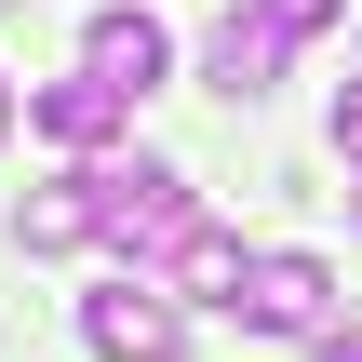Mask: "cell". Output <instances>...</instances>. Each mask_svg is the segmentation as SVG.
<instances>
[{"instance_id": "6da1fadb", "label": "cell", "mask_w": 362, "mask_h": 362, "mask_svg": "<svg viewBox=\"0 0 362 362\" xmlns=\"http://www.w3.org/2000/svg\"><path fill=\"white\" fill-rule=\"evenodd\" d=\"M94 202H107V242L134 255V282H148V269H175V242L202 228V202H188V175H175V161H94Z\"/></svg>"}, {"instance_id": "7a4b0ae2", "label": "cell", "mask_w": 362, "mask_h": 362, "mask_svg": "<svg viewBox=\"0 0 362 362\" xmlns=\"http://www.w3.org/2000/svg\"><path fill=\"white\" fill-rule=\"evenodd\" d=\"M242 322L322 349V336H336V269H322V255H255V269H242Z\"/></svg>"}, {"instance_id": "3957f363", "label": "cell", "mask_w": 362, "mask_h": 362, "mask_svg": "<svg viewBox=\"0 0 362 362\" xmlns=\"http://www.w3.org/2000/svg\"><path fill=\"white\" fill-rule=\"evenodd\" d=\"M81 336H94V362H175L188 349V309L161 282H107V296H81Z\"/></svg>"}, {"instance_id": "277c9868", "label": "cell", "mask_w": 362, "mask_h": 362, "mask_svg": "<svg viewBox=\"0 0 362 362\" xmlns=\"http://www.w3.org/2000/svg\"><path fill=\"white\" fill-rule=\"evenodd\" d=\"M282 54H296L282 0H255V13H215V27H202V81H215L228 107H255V94L282 81Z\"/></svg>"}, {"instance_id": "5b68a950", "label": "cell", "mask_w": 362, "mask_h": 362, "mask_svg": "<svg viewBox=\"0 0 362 362\" xmlns=\"http://www.w3.org/2000/svg\"><path fill=\"white\" fill-rule=\"evenodd\" d=\"M81 67H94L107 94H134V107H148V94H161V67H175V40H161V13H148V0H121V13H94V27H81Z\"/></svg>"}, {"instance_id": "8992f818", "label": "cell", "mask_w": 362, "mask_h": 362, "mask_svg": "<svg viewBox=\"0 0 362 362\" xmlns=\"http://www.w3.org/2000/svg\"><path fill=\"white\" fill-rule=\"evenodd\" d=\"M13 242H27V255H81V242H107V202H94V161H67L54 188H27V202H13Z\"/></svg>"}, {"instance_id": "52a82bcc", "label": "cell", "mask_w": 362, "mask_h": 362, "mask_svg": "<svg viewBox=\"0 0 362 362\" xmlns=\"http://www.w3.org/2000/svg\"><path fill=\"white\" fill-rule=\"evenodd\" d=\"M27 121H40L54 148H107V134L134 121V94H107V81L81 67V81H40V94H27Z\"/></svg>"}, {"instance_id": "ba28073f", "label": "cell", "mask_w": 362, "mask_h": 362, "mask_svg": "<svg viewBox=\"0 0 362 362\" xmlns=\"http://www.w3.org/2000/svg\"><path fill=\"white\" fill-rule=\"evenodd\" d=\"M242 269H255V255H242V242L202 215V228L175 242V309H188V296H202V309H242Z\"/></svg>"}, {"instance_id": "9c48e42d", "label": "cell", "mask_w": 362, "mask_h": 362, "mask_svg": "<svg viewBox=\"0 0 362 362\" xmlns=\"http://www.w3.org/2000/svg\"><path fill=\"white\" fill-rule=\"evenodd\" d=\"M336 148L362 161V81H336Z\"/></svg>"}, {"instance_id": "30bf717a", "label": "cell", "mask_w": 362, "mask_h": 362, "mask_svg": "<svg viewBox=\"0 0 362 362\" xmlns=\"http://www.w3.org/2000/svg\"><path fill=\"white\" fill-rule=\"evenodd\" d=\"M322 362H362V336H322Z\"/></svg>"}, {"instance_id": "8fae6325", "label": "cell", "mask_w": 362, "mask_h": 362, "mask_svg": "<svg viewBox=\"0 0 362 362\" xmlns=\"http://www.w3.org/2000/svg\"><path fill=\"white\" fill-rule=\"evenodd\" d=\"M13 107H27V94H13V81H0V134H13Z\"/></svg>"}, {"instance_id": "7c38bea8", "label": "cell", "mask_w": 362, "mask_h": 362, "mask_svg": "<svg viewBox=\"0 0 362 362\" xmlns=\"http://www.w3.org/2000/svg\"><path fill=\"white\" fill-rule=\"evenodd\" d=\"M349 215H362V161H349Z\"/></svg>"}]
</instances>
